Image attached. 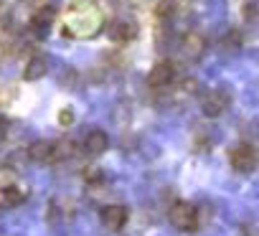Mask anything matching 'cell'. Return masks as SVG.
<instances>
[{
    "label": "cell",
    "instance_id": "1",
    "mask_svg": "<svg viewBox=\"0 0 259 236\" xmlns=\"http://www.w3.org/2000/svg\"><path fill=\"white\" fill-rule=\"evenodd\" d=\"M168 218L178 231H196L198 228V208L188 201H176L168 211Z\"/></svg>",
    "mask_w": 259,
    "mask_h": 236
},
{
    "label": "cell",
    "instance_id": "2",
    "mask_svg": "<svg viewBox=\"0 0 259 236\" xmlns=\"http://www.w3.org/2000/svg\"><path fill=\"white\" fill-rule=\"evenodd\" d=\"M229 160H231V168H234V170H239V173H251V170L256 168V163H259V155H256V150H254L251 145L241 143V145H236V148L229 153Z\"/></svg>",
    "mask_w": 259,
    "mask_h": 236
},
{
    "label": "cell",
    "instance_id": "3",
    "mask_svg": "<svg viewBox=\"0 0 259 236\" xmlns=\"http://www.w3.org/2000/svg\"><path fill=\"white\" fill-rule=\"evenodd\" d=\"M102 223H104V228H109V231H119V228L127 223V208L119 206V203L104 206V208H102Z\"/></svg>",
    "mask_w": 259,
    "mask_h": 236
},
{
    "label": "cell",
    "instance_id": "4",
    "mask_svg": "<svg viewBox=\"0 0 259 236\" xmlns=\"http://www.w3.org/2000/svg\"><path fill=\"white\" fill-rule=\"evenodd\" d=\"M173 79H176V69H173L170 61H158V64L153 66V71H150V84L158 86V89L173 84Z\"/></svg>",
    "mask_w": 259,
    "mask_h": 236
},
{
    "label": "cell",
    "instance_id": "5",
    "mask_svg": "<svg viewBox=\"0 0 259 236\" xmlns=\"http://www.w3.org/2000/svg\"><path fill=\"white\" fill-rule=\"evenodd\" d=\"M28 158L36 160V163H51L56 158V145L49 143V140H36L28 148Z\"/></svg>",
    "mask_w": 259,
    "mask_h": 236
},
{
    "label": "cell",
    "instance_id": "6",
    "mask_svg": "<svg viewBox=\"0 0 259 236\" xmlns=\"http://www.w3.org/2000/svg\"><path fill=\"white\" fill-rule=\"evenodd\" d=\"M203 112L208 114V117H219L226 107H229V94L226 91H211L206 99H203Z\"/></svg>",
    "mask_w": 259,
    "mask_h": 236
},
{
    "label": "cell",
    "instance_id": "7",
    "mask_svg": "<svg viewBox=\"0 0 259 236\" xmlns=\"http://www.w3.org/2000/svg\"><path fill=\"white\" fill-rule=\"evenodd\" d=\"M84 148H87L89 155H102V153L109 148V137H107V132H102V130H92V132H87V137H84Z\"/></svg>",
    "mask_w": 259,
    "mask_h": 236
},
{
    "label": "cell",
    "instance_id": "8",
    "mask_svg": "<svg viewBox=\"0 0 259 236\" xmlns=\"http://www.w3.org/2000/svg\"><path fill=\"white\" fill-rule=\"evenodd\" d=\"M203 51H206V38H203L201 33H188V36L183 38V54H186L188 59H198Z\"/></svg>",
    "mask_w": 259,
    "mask_h": 236
},
{
    "label": "cell",
    "instance_id": "9",
    "mask_svg": "<svg viewBox=\"0 0 259 236\" xmlns=\"http://www.w3.org/2000/svg\"><path fill=\"white\" fill-rule=\"evenodd\" d=\"M46 71H49V61H46V56H33V59H28L23 76H26L28 81H36V79L46 76Z\"/></svg>",
    "mask_w": 259,
    "mask_h": 236
},
{
    "label": "cell",
    "instance_id": "10",
    "mask_svg": "<svg viewBox=\"0 0 259 236\" xmlns=\"http://www.w3.org/2000/svg\"><path fill=\"white\" fill-rule=\"evenodd\" d=\"M23 191L16 188V185H3L0 188V208H13L18 203H23Z\"/></svg>",
    "mask_w": 259,
    "mask_h": 236
},
{
    "label": "cell",
    "instance_id": "11",
    "mask_svg": "<svg viewBox=\"0 0 259 236\" xmlns=\"http://www.w3.org/2000/svg\"><path fill=\"white\" fill-rule=\"evenodd\" d=\"M54 16H56L54 8H44V11H38V13L33 16V28H36V31H46V28L54 23Z\"/></svg>",
    "mask_w": 259,
    "mask_h": 236
},
{
    "label": "cell",
    "instance_id": "12",
    "mask_svg": "<svg viewBox=\"0 0 259 236\" xmlns=\"http://www.w3.org/2000/svg\"><path fill=\"white\" fill-rule=\"evenodd\" d=\"M112 36H114V41L119 38V41H130L135 36V26H130V23H117L114 28H112Z\"/></svg>",
    "mask_w": 259,
    "mask_h": 236
},
{
    "label": "cell",
    "instance_id": "13",
    "mask_svg": "<svg viewBox=\"0 0 259 236\" xmlns=\"http://www.w3.org/2000/svg\"><path fill=\"white\" fill-rule=\"evenodd\" d=\"M59 122H61L64 127H69V125L74 122V109H71V107H64V109L59 112Z\"/></svg>",
    "mask_w": 259,
    "mask_h": 236
},
{
    "label": "cell",
    "instance_id": "14",
    "mask_svg": "<svg viewBox=\"0 0 259 236\" xmlns=\"http://www.w3.org/2000/svg\"><path fill=\"white\" fill-rule=\"evenodd\" d=\"M6 130H8V125H6V120H3V117H0V137L6 135Z\"/></svg>",
    "mask_w": 259,
    "mask_h": 236
}]
</instances>
